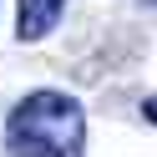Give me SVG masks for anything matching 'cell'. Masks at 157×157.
I'll list each match as a JSON object with an SVG mask.
<instances>
[{
	"instance_id": "3",
	"label": "cell",
	"mask_w": 157,
	"mask_h": 157,
	"mask_svg": "<svg viewBox=\"0 0 157 157\" xmlns=\"http://www.w3.org/2000/svg\"><path fill=\"white\" fill-rule=\"evenodd\" d=\"M142 117H147V122H157V96H147V101H142Z\"/></svg>"
},
{
	"instance_id": "1",
	"label": "cell",
	"mask_w": 157,
	"mask_h": 157,
	"mask_svg": "<svg viewBox=\"0 0 157 157\" xmlns=\"http://www.w3.org/2000/svg\"><path fill=\"white\" fill-rule=\"evenodd\" d=\"M10 157H86V106L66 91H31L5 117Z\"/></svg>"
},
{
	"instance_id": "4",
	"label": "cell",
	"mask_w": 157,
	"mask_h": 157,
	"mask_svg": "<svg viewBox=\"0 0 157 157\" xmlns=\"http://www.w3.org/2000/svg\"><path fill=\"white\" fill-rule=\"evenodd\" d=\"M142 5H157V0H142Z\"/></svg>"
},
{
	"instance_id": "2",
	"label": "cell",
	"mask_w": 157,
	"mask_h": 157,
	"mask_svg": "<svg viewBox=\"0 0 157 157\" xmlns=\"http://www.w3.org/2000/svg\"><path fill=\"white\" fill-rule=\"evenodd\" d=\"M66 0H15V36L21 41H46L61 25Z\"/></svg>"
}]
</instances>
